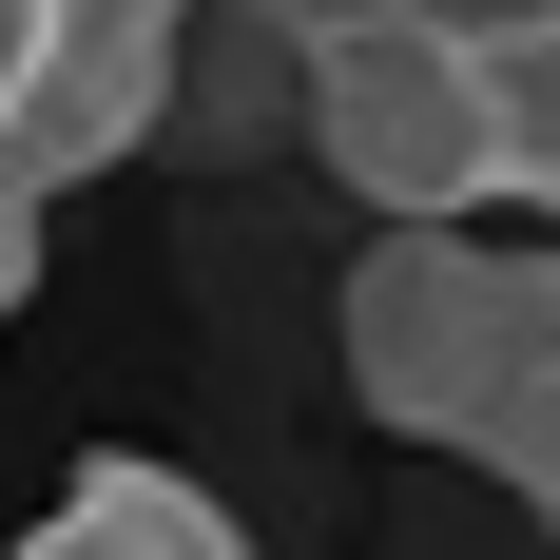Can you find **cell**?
I'll return each instance as SVG.
<instances>
[{"mask_svg":"<svg viewBox=\"0 0 560 560\" xmlns=\"http://www.w3.org/2000/svg\"><path fill=\"white\" fill-rule=\"evenodd\" d=\"M348 387L406 445L503 464V425L560 387V232H368V271H348Z\"/></svg>","mask_w":560,"mask_h":560,"instance_id":"1","label":"cell"},{"mask_svg":"<svg viewBox=\"0 0 560 560\" xmlns=\"http://www.w3.org/2000/svg\"><path fill=\"white\" fill-rule=\"evenodd\" d=\"M290 116L310 155L387 232H503V58L464 0H348L290 39Z\"/></svg>","mask_w":560,"mask_h":560,"instance_id":"2","label":"cell"},{"mask_svg":"<svg viewBox=\"0 0 560 560\" xmlns=\"http://www.w3.org/2000/svg\"><path fill=\"white\" fill-rule=\"evenodd\" d=\"M174 20H194V0H78L58 97H39V136H20V174H0V194H78V174L136 155V136L174 116Z\"/></svg>","mask_w":560,"mask_h":560,"instance_id":"3","label":"cell"},{"mask_svg":"<svg viewBox=\"0 0 560 560\" xmlns=\"http://www.w3.org/2000/svg\"><path fill=\"white\" fill-rule=\"evenodd\" d=\"M20 560H252V541H232L174 464H78V483L20 522Z\"/></svg>","mask_w":560,"mask_h":560,"instance_id":"4","label":"cell"},{"mask_svg":"<svg viewBox=\"0 0 560 560\" xmlns=\"http://www.w3.org/2000/svg\"><path fill=\"white\" fill-rule=\"evenodd\" d=\"M483 58H503V213L560 232V0L483 20Z\"/></svg>","mask_w":560,"mask_h":560,"instance_id":"5","label":"cell"},{"mask_svg":"<svg viewBox=\"0 0 560 560\" xmlns=\"http://www.w3.org/2000/svg\"><path fill=\"white\" fill-rule=\"evenodd\" d=\"M58 39H78V0H0V174H20V136L58 97Z\"/></svg>","mask_w":560,"mask_h":560,"instance_id":"6","label":"cell"},{"mask_svg":"<svg viewBox=\"0 0 560 560\" xmlns=\"http://www.w3.org/2000/svg\"><path fill=\"white\" fill-rule=\"evenodd\" d=\"M503 483H522V503L560 522V387H541V406H522V425H503Z\"/></svg>","mask_w":560,"mask_h":560,"instance_id":"7","label":"cell"},{"mask_svg":"<svg viewBox=\"0 0 560 560\" xmlns=\"http://www.w3.org/2000/svg\"><path fill=\"white\" fill-rule=\"evenodd\" d=\"M20 271H39V194H0V310H20Z\"/></svg>","mask_w":560,"mask_h":560,"instance_id":"8","label":"cell"}]
</instances>
